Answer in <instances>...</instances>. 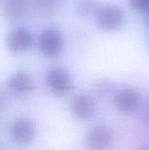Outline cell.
<instances>
[{
  "mask_svg": "<svg viewBox=\"0 0 149 150\" xmlns=\"http://www.w3.org/2000/svg\"><path fill=\"white\" fill-rule=\"evenodd\" d=\"M112 142L113 134L105 126L94 127L86 135V144L90 150H108Z\"/></svg>",
  "mask_w": 149,
  "mask_h": 150,
  "instance_id": "cell-7",
  "label": "cell"
},
{
  "mask_svg": "<svg viewBox=\"0 0 149 150\" xmlns=\"http://www.w3.org/2000/svg\"><path fill=\"white\" fill-rule=\"evenodd\" d=\"M130 5L134 10L147 13L149 11V0H128Z\"/></svg>",
  "mask_w": 149,
  "mask_h": 150,
  "instance_id": "cell-11",
  "label": "cell"
},
{
  "mask_svg": "<svg viewBox=\"0 0 149 150\" xmlns=\"http://www.w3.org/2000/svg\"><path fill=\"white\" fill-rule=\"evenodd\" d=\"M27 0H6L4 5L5 18L11 23L21 20L27 11Z\"/></svg>",
  "mask_w": 149,
  "mask_h": 150,
  "instance_id": "cell-10",
  "label": "cell"
},
{
  "mask_svg": "<svg viewBox=\"0 0 149 150\" xmlns=\"http://www.w3.org/2000/svg\"><path fill=\"white\" fill-rule=\"evenodd\" d=\"M8 102H9V98L7 93L2 88H0V111L7 106Z\"/></svg>",
  "mask_w": 149,
  "mask_h": 150,
  "instance_id": "cell-13",
  "label": "cell"
},
{
  "mask_svg": "<svg viewBox=\"0 0 149 150\" xmlns=\"http://www.w3.org/2000/svg\"><path fill=\"white\" fill-rule=\"evenodd\" d=\"M38 47L42 55L47 58L59 56L64 49V38L56 28H47L38 39Z\"/></svg>",
  "mask_w": 149,
  "mask_h": 150,
  "instance_id": "cell-1",
  "label": "cell"
},
{
  "mask_svg": "<svg viewBox=\"0 0 149 150\" xmlns=\"http://www.w3.org/2000/svg\"><path fill=\"white\" fill-rule=\"evenodd\" d=\"M46 83L50 91L57 96L66 95L74 89L71 76L61 67L51 68L47 72Z\"/></svg>",
  "mask_w": 149,
  "mask_h": 150,
  "instance_id": "cell-2",
  "label": "cell"
},
{
  "mask_svg": "<svg viewBox=\"0 0 149 150\" xmlns=\"http://www.w3.org/2000/svg\"><path fill=\"white\" fill-rule=\"evenodd\" d=\"M113 103L120 112L131 114L140 108L141 104V95L134 88H122L115 92Z\"/></svg>",
  "mask_w": 149,
  "mask_h": 150,
  "instance_id": "cell-4",
  "label": "cell"
},
{
  "mask_svg": "<svg viewBox=\"0 0 149 150\" xmlns=\"http://www.w3.org/2000/svg\"><path fill=\"white\" fill-rule=\"evenodd\" d=\"M11 134L14 142L19 144H28L35 138L36 127L29 118L18 117L11 124Z\"/></svg>",
  "mask_w": 149,
  "mask_h": 150,
  "instance_id": "cell-6",
  "label": "cell"
},
{
  "mask_svg": "<svg viewBox=\"0 0 149 150\" xmlns=\"http://www.w3.org/2000/svg\"><path fill=\"white\" fill-rule=\"evenodd\" d=\"M34 42V37L30 29L26 27H18L11 31L6 39L8 50L18 54L29 50Z\"/></svg>",
  "mask_w": 149,
  "mask_h": 150,
  "instance_id": "cell-5",
  "label": "cell"
},
{
  "mask_svg": "<svg viewBox=\"0 0 149 150\" xmlns=\"http://www.w3.org/2000/svg\"><path fill=\"white\" fill-rule=\"evenodd\" d=\"M125 11L117 5H107L100 9L97 14L98 26L105 32L119 30L124 25Z\"/></svg>",
  "mask_w": 149,
  "mask_h": 150,
  "instance_id": "cell-3",
  "label": "cell"
},
{
  "mask_svg": "<svg viewBox=\"0 0 149 150\" xmlns=\"http://www.w3.org/2000/svg\"><path fill=\"white\" fill-rule=\"evenodd\" d=\"M7 88L15 96H25L34 90V83L27 72L18 70L9 78Z\"/></svg>",
  "mask_w": 149,
  "mask_h": 150,
  "instance_id": "cell-9",
  "label": "cell"
},
{
  "mask_svg": "<svg viewBox=\"0 0 149 150\" xmlns=\"http://www.w3.org/2000/svg\"><path fill=\"white\" fill-rule=\"evenodd\" d=\"M146 23H147V25L149 26V11H148L146 13Z\"/></svg>",
  "mask_w": 149,
  "mask_h": 150,
  "instance_id": "cell-14",
  "label": "cell"
},
{
  "mask_svg": "<svg viewBox=\"0 0 149 150\" xmlns=\"http://www.w3.org/2000/svg\"><path fill=\"white\" fill-rule=\"evenodd\" d=\"M96 105L94 99L87 94L75 96L70 103V110L74 117L80 120H87L95 112Z\"/></svg>",
  "mask_w": 149,
  "mask_h": 150,
  "instance_id": "cell-8",
  "label": "cell"
},
{
  "mask_svg": "<svg viewBox=\"0 0 149 150\" xmlns=\"http://www.w3.org/2000/svg\"><path fill=\"white\" fill-rule=\"evenodd\" d=\"M139 150H149V146H144V147L141 148Z\"/></svg>",
  "mask_w": 149,
  "mask_h": 150,
  "instance_id": "cell-15",
  "label": "cell"
},
{
  "mask_svg": "<svg viewBox=\"0 0 149 150\" xmlns=\"http://www.w3.org/2000/svg\"><path fill=\"white\" fill-rule=\"evenodd\" d=\"M0 150H1V149H0Z\"/></svg>",
  "mask_w": 149,
  "mask_h": 150,
  "instance_id": "cell-16",
  "label": "cell"
},
{
  "mask_svg": "<svg viewBox=\"0 0 149 150\" xmlns=\"http://www.w3.org/2000/svg\"><path fill=\"white\" fill-rule=\"evenodd\" d=\"M39 7L44 11H51L54 7V0H38Z\"/></svg>",
  "mask_w": 149,
  "mask_h": 150,
  "instance_id": "cell-12",
  "label": "cell"
}]
</instances>
